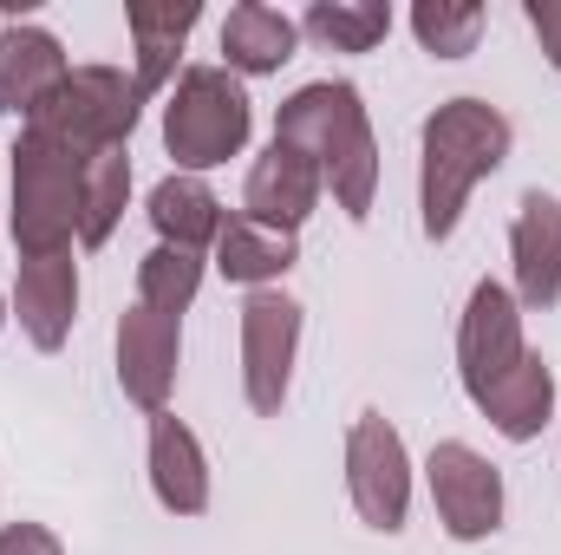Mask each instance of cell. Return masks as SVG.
Instances as JSON below:
<instances>
[{"label": "cell", "instance_id": "cell-1", "mask_svg": "<svg viewBox=\"0 0 561 555\" xmlns=\"http://www.w3.org/2000/svg\"><path fill=\"white\" fill-rule=\"evenodd\" d=\"M275 144L313 157L320 183L333 190V203H340L353 223L373 216L379 144H373V125H366L359 86H346V79H313V86H300V92L275 112Z\"/></svg>", "mask_w": 561, "mask_h": 555}, {"label": "cell", "instance_id": "cell-2", "mask_svg": "<svg viewBox=\"0 0 561 555\" xmlns=\"http://www.w3.org/2000/svg\"><path fill=\"white\" fill-rule=\"evenodd\" d=\"M510 118L490 99H444L419 132V223L431 242H444L470 203V190L503 170L510 157Z\"/></svg>", "mask_w": 561, "mask_h": 555}, {"label": "cell", "instance_id": "cell-3", "mask_svg": "<svg viewBox=\"0 0 561 555\" xmlns=\"http://www.w3.org/2000/svg\"><path fill=\"white\" fill-rule=\"evenodd\" d=\"M7 163H13V249L20 256H72L79 196H85V157L39 138V132H20Z\"/></svg>", "mask_w": 561, "mask_h": 555}, {"label": "cell", "instance_id": "cell-4", "mask_svg": "<svg viewBox=\"0 0 561 555\" xmlns=\"http://www.w3.org/2000/svg\"><path fill=\"white\" fill-rule=\"evenodd\" d=\"M249 132H255V105L229 66H183L176 72L170 105H163V150L176 157L183 177L242 157Z\"/></svg>", "mask_w": 561, "mask_h": 555}, {"label": "cell", "instance_id": "cell-5", "mask_svg": "<svg viewBox=\"0 0 561 555\" xmlns=\"http://www.w3.org/2000/svg\"><path fill=\"white\" fill-rule=\"evenodd\" d=\"M138 118H144L138 72L125 79L118 66H72V79L26 118V132L66 144L79 157H99V150H125Z\"/></svg>", "mask_w": 561, "mask_h": 555}, {"label": "cell", "instance_id": "cell-6", "mask_svg": "<svg viewBox=\"0 0 561 555\" xmlns=\"http://www.w3.org/2000/svg\"><path fill=\"white\" fill-rule=\"evenodd\" d=\"M346 497L359 510L366 530L379 536H399L405 530V510H412V457H405V438L386 412H359L346 431Z\"/></svg>", "mask_w": 561, "mask_h": 555}, {"label": "cell", "instance_id": "cell-7", "mask_svg": "<svg viewBox=\"0 0 561 555\" xmlns=\"http://www.w3.org/2000/svg\"><path fill=\"white\" fill-rule=\"evenodd\" d=\"M424 484H431V503H437V523L450 543H483L503 530V471L477 444H463V438L431 444Z\"/></svg>", "mask_w": 561, "mask_h": 555}, {"label": "cell", "instance_id": "cell-8", "mask_svg": "<svg viewBox=\"0 0 561 555\" xmlns=\"http://www.w3.org/2000/svg\"><path fill=\"white\" fill-rule=\"evenodd\" d=\"M300 301L280 287H255L242 301V393L249 412L275 418L294 386V353H300Z\"/></svg>", "mask_w": 561, "mask_h": 555}, {"label": "cell", "instance_id": "cell-9", "mask_svg": "<svg viewBox=\"0 0 561 555\" xmlns=\"http://www.w3.org/2000/svg\"><path fill=\"white\" fill-rule=\"evenodd\" d=\"M523 360H529V340H523V307H516V294H510L503 281H477V287H470V307H463V320H457V380H463L470 406H477L496 380H510Z\"/></svg>", "mask_w": 561, "mask_h": 555}, {"label": "cell", "instance_id": "cell-10", "mask_svg": "<svg viewBox=\"0 0 561 555\" xmlns=\"http://www.w3.org/2000/svg\"><path fill=\"white\" fill-rule=\"evenodd\" d=\"M176 360H183V327L170 314H150L144 301H131L118 314V386L125 399L144 412H170L176 393Z\"/></svg>", "mask_w": 561, "mask_h": 555}, {"label": "cell", "instance_id": "cell-11", "mask_svg": "<svg viewBox=\"0 0 561 555\" xmlns=\"http://www.w3.org/2000/svg\"><path fill=\"white\" fill-rule=\"evenodd\" d=\"M510 269H516V307L542 314L561 301V203L549 190H523L510 223Z\"/></svg>", "mask_w": 561, "mask_h": 555}, {"label": "cell", "instance_id": "cell-12", "mask_svg": "<svg viewBox=\"0 0 561 555\" xmlns=\"http://www.w3.org/2000/svg\"><path fill=\"white\" fill-rule=\"evenodd\" d=\"M13 314L39 353H59L72 340V320H79V262L72 256H20Z\"/></svg>", "mask_w": 561, "mask_h": 555}, {"label": "cell", "instance_id": "cell-13", "mask_svg": "<svg viewBox=\"0 0 561 555\" xmlns=\"http://www.w3.org/2000/svg\"><path fill=\"white\" fill-rule=\"evenodd\" d=\"M66 79H72V59L46 26H26V20L0 26V112L33 118Z\"/></svg>", "mask_w": 561, "mask_h": 555}, {"label": "cell", "instance_id": "cell-14", "mask_svg": "<svg viewBox=\"0 0 561 555\" xmlns=\"http://www.w3.org/2000/svg\"><path fill=\"white\" fill-rule=\"evenodd\" d=\"M320 190H327V183H320L313 157H300V150H287V144H268V150L255 157L249 183H242V216L300 236V223L320 209Z\"/></svg>", "mask_w": 561, "mask_h": 555}, {"label": "cell", "instance_id": "cell-15", "mask_svg": "<svg viewBox=\"0 0 561 555\" xmlns=\"http://www.w3.org/2000/svg\"><path fill=\"white\" fill-rule=\"evenodd\" d=\"M150 490L170 517H203L209 510V457L183 418H150Z\"/></svg>", "mask_w": 561, "mask_h": 555}, {"label": "cell", "instance_id": "cell-16", "mask_svg": "<svg viewBox=\"0 0 561 555\" xmlns=\"http://www.w3.org/2000/svg\"><path fill=\"white\" fill-rule=\"evenodd\" d=\"M294 46H300V20L280 13V7H268V0H242V7H229V20H222V66H229L236 79L280 72V66L294 59Z\"/></svg>", "mask_w": 561, "mask_h": 555}, {"label": "cell", "instance_id": "cell-17", "mask_svg": "<svg viewBox=\"0 0 561 555\" xmlns=\"http://www.w3.org/2000/svg\"><path fill=\"white\" fill-rule=\"evenodd\" d=\"M203 7L196 0H138L125 13L131 26V53H138V92L150 99L157 86H176V59H183V39L196 33Z\"/></svg>", "mask_w": 561, "mask_h": 555}, {"label": "cell", "instance_id": "cell-18", "mask_svg": "<svg viewBox=\"0 0 561 555\" xmlns=\"http://www.w3.org/2000/svg\"><path fill=\"white\" fill-rule=\"evenodd\" d=\"M144 216H150L157 242H170V249H196V256H203V249L222 236V203H216V190H209L203 177H183V170H170V177L150 190Z\"/></svg>", "mask_w": 561, "mask_h": 555}, {"label": "cell", "instance_id": "cell-19", "mask_svg": "<svg viewBox=\"0 0 561 555\" xmlns=\"http://www.w3.org/2000/svg\"><path fill=\"white\" fill-rule=\"evenodd\" d=\"M294 262H300V242L287 229H268L255 216H222V236H216V269H222V281H236V287L255 294V287L280 281Z\"/></svg>", "mask_w": 561, "mask_h": 555}, {"label": "cell", "instance_id": "cell-20", "mask_svg": "<svg viewBox=\"0 0 561 555\" xmlns=\"http://www.w3.org/2000/svg\"><path fill=\"white\" fill-rule=\"evenodd\" d=\"M477 412L490 418L510 444L542 438V424L556 418V373H549V360H542V353H529L510 380H496V386L477 399Z\"/></svg>", "mask_w": 561, "mask_h": 555}, {"label": "cell", "instance_id": "cell-21", "mask_svg": "<svg viewBox=\"0 0 561 555\" xmlns=\"http://www.w3.org/2000/svg\"><path fill=\"white\" fill-rule=\"evenodd\" d=\"M131 203V150L85 157V196H79V249H105L118 216Z\"/></svg>", "mask_w": 561, "mask_h": 555}, {"label": "cell", "instance_id": "cell-22", "mask_svg": "<svg viewBox=\"0 0 561 555\" xmlns=\"http://www.w3.org/2000/svg\"><path fill=\"white\" fill-rule=\"evenodd\" d=\"M300 33L320 39L327 53H373L392 33V7H379V0H313L300 13Z\"/></svg>", "mask_w": 561, "mask_h": 555}, {"label": "cell", "instance_id": "cell-23", "mask_svg": "<svg viewBox=\"0 0 561 555\" xmlns=\"http://www.w3.org/2000/svg\"><path fill=\"white\" fill-rule=\"evenodd\" d=\"M196 287H203V256H196V249H170V242H157V249L138 262V301L150 307V314L183 320L190 301H196Z\"/></svg>", "mask_w": 561, "mask_h": 555}, {"label": "cell", "instance_id": "cell-24", "mask_svg": "<svg viewBox=\"0 0 561 555\" xmlns=\"http://www.w3.org/2000/svg\"><path fill=\"white\" fill-rule=\"evenodd\" d=\"M412 33L431 59H463L477 53V33H483V7L477 0H419L412 7Z\"/></svg>", "mask_w": 561, "mask_h": 555}, {"label": "cell", "instance_id": "cell-25", "mask_svg": "<svg viewBox=\"0 0 561 555\" xmlns=\"http://www.w3.org/2000/svg\"><path fill=\"white\" fill-rule=\"evenodd\" d=\"M0 555H66V543L46 523H7L0 530Z\"/></svg>", "mask_w": 561, "mask_h": 555}, {"label": "cell", "instance_id": "cell-26", "mask_svg": "<svg viewBox=\"0 0 561 555\" xmlns=\"http://www.w3.org/2000/svg\"><path fill=\"white\" fill-rule=\"evenodd\" d=\"M523 20L536 26V39H542V59L561 72V0H523Z\"/></svg>", "mask_w": 561, "mask_h": 555}, {"label": "cell", "instance_id": "cell-27", "mask_svg": "<svg viewBox=\"0 0 561 555\" xmlns=\"http://www.w3.org/2000/svg\"><path fill=\"white\" fill-rule=\"evenodd\" d=\"M0 327H7V301H0Z\"/></svg>", "mask_w": 561, "mask_h": 555}]
</instances>
